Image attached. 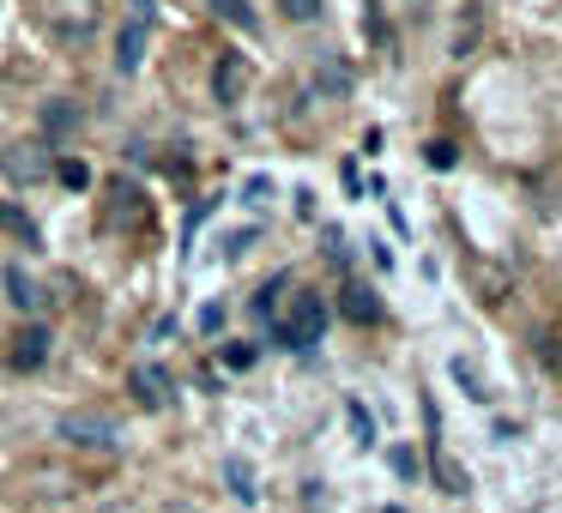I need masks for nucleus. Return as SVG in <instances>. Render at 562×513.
<instances>
[{
	"instance_id": "27",
	"label": "nucleus",
	"mask_w": 562,
	"mask_h": 513,
	"mask_svg": "<svg viewBox=\"0 0 562 513\" xmlns=\"http://www.w3.org/2000/svg\"><path fill=\"white\" fill-rule=\"evenodd\" d=\"M393 471H400V477H417V459H412L405 447H393Z\"/></svg>"
},
{
	"instance_id": "29",
	"label": "nucleus",
	"mask_w": 562,
	"mask_h": 513,
	"mask_svg": "<svg viewBox=\"0 0 562 513\" xmlns=\"http://www.w3.org/2000/svg\"><path fill=\"white\" fill-rule=\"evenodd\" d=\"M151 13H158L151 0H134V19H139V25H151Z\"/></svg>"
},
{
	"instance_id": "11",
	"label": "nucleus",
	"mask_w": 562,
	"mask_h": 513,
	"mask_svg": "<svg viewBox=\"0 0 562 513\" xmlns=\"http://www.w3.org/2000/svg\"><path fill=\"white\" fill-rule=\"evenodd\" d=\"M224 483H231V495L243 501V508H255L260 489H255V465H248L243 453H231V459H224Z\"/></svg>"
},
{
	"instance_id": "8",
	"label": "nucleus",
	"mask_w": 562,
	"mask_h": 513,
	"mask_svg": "<svg viewBox=\"0 0 562 513\" xmlns=\"http://www.w3.org/2000/svg\"><path fill=\"white\" fill-rule=\"evenodd\" d=\"M146 37H151V25L127 19V25H122V37H115V73H127V79L139 73V61H146Z\"/></svg>"
},
{
	"instance_id": "3",
	"label": "nucleus",
	"mask_w": 562,
	"mask_h": 513,
	"mask_svg": "<svg viewBox=\"0 0 562 513\" xmlns=\"http://www.w3.org/2000/svg\"><path fill=\"white\" fill-rule=\"evenodd\" d=\"M0 170H7V182H19V187H37V182H49L55 158H49V146H13L7 158H0Z\"/></svg>"
},
{
	"instance_id": "30",
	"label": "nucleus",
	"mask_w": 562,
	"mask_h": 513,
	"mask_svg": "<svg viewBox=\"0 0 562 513\" xmlns=\"http://www.w3.org/2000/svg\"><path fill=\"white\" fill-rule=\"evenodd\" d=\"M164 513H200V508H188V501H176V508H164Z\"/></svg>"
},
{
	"instance_id": "13",
	"label": "nucleus",
	"mask_w": 562,
	"mask_h": 513,
	"mask_svg": "<svg viewBox=\"0 0 562 513\" xmlns=\"http://www.w3.org/2000/svg\"><path fill=\"white\" fill-rule=\"evenodd\" d=\"M284 290H291V278H284V272H272V278L255 290V303H248V308H255V320H279V296Z\"/></svg>"
},
{
	"instance_id": "6",
	"label": "nucleus",
	"mask_w": 562,
	"mask_h": 513,
	"mask_svg": "<svg viewBox=\"0 0 562 513\" xmlns=\"http://www.w3.org/2000/svg\"><path fill=\"white\" fill-rule=\"evenodd\" d=\"M127 392H134L146 411H164V404H170V375H164L158 363H139L134 375H127Z\"/></svg>"
},
{
	"instance_id": "10",
	"label": "nucleus",
	"mask_w": 562,
	"mask_h": 513,
	"mask_svg": "<svg viewBox=\"0 0 562 513\" xmlns=\"http://www.w3.org/2000/svg\"><path fill=\"white\" fill-rule=\"evenodd\" d=\"M345 320H357V327H375V320H381V296L369 290V284H345Z\"/></svg>"
},
{
	"instance_id": "32",
	"label": "nucleus",
	"mask_w": 562,
	"mask_h": 513,
	"mask_svg": "<svg viewBox=\"0 0 562 513\" xmlns=\"http://www.w3.org/2000/svg\"><path fill=\"white\" fill-rule=\"evenodd\" d=\"M387 513H400V508H387Z\"/></svg>"
},
{
	"instance_id": "28",
	"label": "nucleus",
	"mask_w": 562,
	"mask_h": 513,
	"mask_svg": "<svg viewBox=\"0 0 562 513\" xmlns=\"http://www.w3.org/2000/svg\"><path fill=\"white\" fill-rule=\"evenodd\" d=\"M267 187H272V182H267V175H255V182H248V187H243V194H248V206H260V200H267Z\"/></svg>"
},
{
	"instance_id": "17",
	"label": "nucleus",
	"mask_w": 562,
	"mask_h": 513,
	"mask_svg": "<svg viewBox=\"0 0 562 513\" xmlns=\"http://www.w3.org/2000/svg\"><path fill=\"white\" fill-rule=\"evenodd\" d=\"M315 91H321V98H345V91H351V73H345L339 61H327V67L315 73Z\"/></svg>"
},
{
	"instance_id": "18",
	"label": "nucleus",
	"mask_w": 562,
	"mask_h": 513,
	"mask_svg": "<svg viewBox=\"0 0 562 513\" xmlns=\"http://www.w3.org/2000/svg\"><path fill=\"white\" fill-rule=\"evenodd\" d=\"M436 477H441V489H448V495H465V489H472V483H465V471L441 447H436Z\"/></svg>"
},
{
	"instance_id": "22",
	"label": "nucleus",
	"mask_w": 562,
	"mask_h": 513,
	"mask_svg": "<svg viewBox=\"0 0 562 513\" xmlns=\"http://www.w3.org/2000/svg\"><path fill=\"white\" fill-rule=\"evenodd\" d=\"M424 158H429V170H453V146H448V139H429Z\"/></svg>"
},
{
	"instance_id": "21",
	"label": "nucleus",
	"mask_w": 562,
	"mask_h": 513,
	"mask_svg": "<svg viewBox=\"0 0 562 513\" xmlns=\"http://www.w3.org/2000/svg\"><path fill=\"white\" fill-rule=\"evenodd\" d=\"M345 417H351V429H357V441H363V447H369V441H375V417H369V411H363V404H357V399H351V404H345Z\"/></svg>"
},
{
	"instance_id": "31",
	"label": "nucleus",
	"mask_w": 562,
	"mask_h": 513,
	"mask_svg": "<svg viewBox=\"0 0 562 513\" xmlns=\"http://www.w3.org/2000/svg\"><path fill=\"white\" fill-rule=\"evenodd\" d=\"M103 513H127V508H103Z\"/></svg>"
},
{
	"instance_id": "15",
	"label": "nucleus",
	"mask_w": 562,
	"mask_h": 513,
	"mask_svg": "<svg viewBox=\"0 0 562 513\" xmlns=\"http://www.w3.org/2000/svg\"><path fill=\"white\" fill-rule=\"evenodd\" d=\"M363 37L375 43V49H393V25H387V13H381V0L363 7Z\"/></svg>"
},
{
	"instance_id": "23",
	"label": "nucleus",
	"mask_w": 562,
	"mask_h": 513,
	"mask_svg": "<svg viewBox=\"0 0 562 513\" xmlns=\"http://www.w3.org/2000/svg\"><path fill=\"white\" fill-rule=\"evenodd\" d=\"M327 260H333V272L351 266V248H345V236H339V230H327Z\"/></svg>"
},
{
	"instance_id": "12",
	"label": "nucleus",
	"mask_w": 562,
	"mask_h": 513,
	"mask_svg": "<svg viewBox=\"0 0 562 513\" xmlns=\"http://www.w3.org/2000/svg\"><path fill=\"white\" fill-rule=\"evenodd\" d=\"M7 296H13V308H25V315L43 308V290H37V278H31L25 266H7Z\"/></svg>"
},
{
	"instance_id": "20",
	"label": "nucleus",
	"mask_w": 562,
	"mask_h": 513,
	"mask_svg": "<svg viewBox=\"0 0 562 513\" xmlns=\"http://www.w3.org/2000/svg\"><path fill=\"white\" fill-rule=\"evenodd\" d=\"M453 380L465 387V399H477V404L490 399V392H484V380H477V368H465V356H453Z\"/></svg>"
},
{
	"instance_id": "24",
	"label": "nucleus",
	"mask_w": 562,
	"mask_h": 513,
	"mask_svg": "<svg viewBox=\"0 0 562 513\" xmlns=\"http://www.w3.org/2000/svg\"><path fill=\"white\" fill-rule=\"evenodd\" d=\"M284 13H291L296 25H308V19H321V0H284Z\"/></svg>"
},
{
	"instance_id": "19",
	"label": "nucleus",
	"mask_w": 562,
	"mask_h": 513,
	"mask_svg": "<svg viewBox=\"0 0 562 513\" xmlns=\"http://www.w3.org/2000/svg\"><path fill=\"white\" fill-rule=\"evenodd\" d=\"M55 175H61L74 194H79V187H91V163L86 158H61V163H55Z\"/></svg>"
},
{
	"instance_id": "9",
	"label": "nucleus",
	"mask_w": 562,
	"mask_h": 513,
	"mask_svg": "<svg viewBox=\"0 0 562 513\" xmlns=\"http://www.w3.org/2000/svg\"><path fill=\"white\" fill-rule=\"evenodd\" d=\"M110 200H115V206H110V224H146V194H139L127 175L110 187Z\"/></svg>"
},
{
	"instance_id": "1",
	"label": "nucleus",
	"mask_w": 562,
	"mask_h": 513,
	"mask_svg": "<svg viewBox=\"0 0 562 513\" xmlns=\"http://www.w3.org/2000/svg\"><path fill=\"white\" fill-rule=\"evenodd\" d=\"M321 332H327V303H321V290H296L291 308L272 320V344H279V351H291V356L315 351Z\"/></svg>"
},
{
	"instance_id": "25",
	"label": "nucleus",
	"mask_w": 562,
	"mask_h": 513,
	"mask_svg": "<svg viewBox=\"0 0 562 513\" xmlns=\"http://www.w3.org/2000/svg\"><path fill=\"white\" fill-rule=\"evenodd\" d=\"M224 368H255V344H231V351H224Z\"/></svg>"
},
{
	"instance_id": "26",
	"label": "nucleus",
	"mask_w": 562,
	"mask_h": 513,
	"mask_svg": "<svg viewBox=\"0 0 562 513\" xmlns=\"http://www.w3.org/2000/svg\"><path fill=\"white\" fill-rule=\"evenodd\" d=\"M218 327H224V308L206 303V308H200V332H218Z\"/></svg>"
},
{
	"instance_id": "4",
	"label": "nucleus",
	"mask_w": 562,
	"mask_h": 513,
	"mask_svg": "<svg viewBox=\"0 0 562 513\" xmlns=\"http://www.w3.org/2000/svg\"><path fill=\"white\" fill-rule=\"evenodd\" d=\"M79 103H67V98H55V103H43V115H37V134H43V146H61V139H74L79 134Z\"/></svg>"
},
{
	"instance_id": "14",
	"label": "nucleus",
	"mask_w": 562,
	"mask_h": 513,
	"mask_svg": "<svg viewBox=\"0 0 562 513\" xmlns=\"http://www.w3.org/2000/svg\"><path fill=\"white\" fill-rule=\"evenodd\" d=\"M212 13H218V19H231V25H236V31H248V37L260 31V13L248 7V0H212Z\"/></svg>"
},
{
	"instance_id": "5",
	"label": "nucleus",
	"mask_w": 562,
	"mask_h": 513,
	"mask_svg": "<svg viewBox=\"0 0 562 513\" xmlns=\"http://www.w3.org/2000/svg\"><path fill=\"white\" fill-rule=\"evenodd\" d=\"M243 91H248V61L236 49H224V61L212 67V98L231 110V103H243Z\"/></svg>"
},
{
	"instance_id": "2",
	"label": "nucleus",
	"mask_w": 562,
	"mask_h": 513,
	"mask_svg": "<svg viewBox=\"0 0 562 513\" xmlns=\"http://www.w3.org/2000/svg\"><path fill=\"white\" fill-rule=\"evenodd\" d=\"M55 435H61L67 447H79V453H115L122 447V429H115V417H103V411H67L61 423H55Z\"/></svg>"
},
{
	"instance_id": "7",
	"label": "nucleus",
	"mask_w": 562,
	"mask_h": 513,
	"mask_svg": "<svg viewBox=\"0 0 562 513\" xmlns=\"http://www.w3.org/2000/svg\"><path fill=\"white\" fill-rule=\"evenodd\" d=\"M49 344H55V339H49V327H43V320H31V327L13 339V368H25V375H37V368L49 363Z\"/></svg>"
},
{
	"instance_id": "16",
	"label": "nucleus",
	"mask_w": 562,
	"mask_h": 513,
	"mask_svg": "<svg viewBox=\"0 0 562 513\" xmlns=\"http://www.w3.org/2000/svg\"><path fill=\"white\" fill-rule=\"evenodd\" d=\"M0 230H13L25 248H37V242H43V236H37V224H31L19 206H7V200H0Z\"/></svg>"
}]
</instances>
